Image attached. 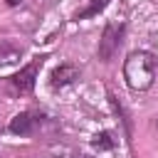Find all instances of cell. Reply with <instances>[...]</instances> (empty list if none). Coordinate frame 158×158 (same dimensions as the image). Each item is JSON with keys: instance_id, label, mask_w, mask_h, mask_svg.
I'll return each mask as SVG.
<instances>
[{"instance_id": "cell-1", "label": "cell", "mask_w": 158, "mask_h": 158, "mask_svg": "<svg viewBox=\"0 0 158 158\" xmlns=\"http://www.w3.org/2000/svg\"><path fill=\"white\" fill-rule=\"evenodd\" d=\"M158 74V59L156 54L146 52V49H136L126 57L123 62V79L128 84V89L133 91H146L153 86Z\"/></svg>"}, {"instance_id": "cell-9", "label": "cell", "mask_w": 158, "mask_h": 158, "mask_svg": "<svg viewBox=\"0 0 158 158\" xmlns=\"http://www.w3.org/2000/svg\"><path fill=\"white\" fill-rule=\"evenodd\" d=\"M109 104H111V109H114V111L118 114V118L123 121V126H126V133L131 136V118H128V114L123 111V106H121V101H118V99H116V96H114L111 91H109Z\"/></svg>"}, {"instance_id": "cell-3", "label": "cell", "mask_w": 158, "mask_h": 158, "mask_svg": "<svg viewBox=\"0 0 158 158\" xmlns=\"http://www.w3.org/2000/svg\"><path fill=\"white\" fill-rule=\"evenodd\" d=\"M44 59H47V54H40V57H35L30 64H25L20 72H15V74L7 79V84H10L12 94H30V91L35 89L37 74H40V69H42Z\"/></svg>"}, {"instance_id": "cell-2", "label": "cell", "mask_w": 158, "mask_h": 158, "mask_svg": "<svg viewBox=\"0 0 158 158\" xmlns=\"http://www.w3.org/2000/svg\"><path fill=\"white\" fill-rule=\"evenodd\" d=\"M123 37H126V22H109L104 27V32H101V40H99V47H96V57L104 64H109L118 54V49L123 44Z\"/></svg>"}, {"instance_id": "cell-5", "label": "cell", "mask_w": 158, "mask_h": 158, "mask_svg": "<svg viewBox=\"0 0 158 158\" xmlns=\"http://www.w3.org/2000/svg\"><path fill=\"white\" fill-rule=\"evenodd\" d=\"M79 67L77 64H69V62H64V64H59V67H54L52 69V74H49V86L52 89H62V86H67V84H72V81H77L79 79Z\"/></svg>"}, {"instance_id": "cell-8", "label": "cell", "mask_w": 158, "mask_h": 158, "mask_svg": "<svg viewBox=\"0 0 158 158\" xmlns=\"http://www.w3.org/2000/svg\"><path fill=\"white\" fill-rule=\"evenodd\" d=\"M91 146H94L96 151H111V148L116 146V141H114L111 131H99V133L91 136Z\"/></svg>"}, {"instance_id": "cell-7", "label": "cell", "mask_w": 158, "mask_h": 158, "mask_svg": "<svg viewBox=\"0 0 158 158\" xmlns=\"http://www.w3.org/2000/svg\"><path fill=\"white\" fill-rule=\"evenodd\" d=\"M109 2H111V0H89L84 10L74 12V20H89V17H96L99 12H104V10L109 7Z\"/></svg>"}, {"instance_id": "cell-10", "label": "cell", "mask_w": 158, "mask_h": 158, "mask_svg": "<svg viewBox=\"0 0 158 158\" xmlns=\"http://www.w3.org/2000/svg\"><path fill=\"white\" fill-rule=\"evenodd\" d=\"M20 2H22V0H5V5H7V7H17Z\"/></svg>"}, {"instance_id": "cell-4", "label": "cell", "mask_w": 158, "mask_h": 158, "mask_svg": "<svg viewBox=\"0 0 158 158\" xmlns=\"http://www.w3.org/2000/svg\"><path fill=\"white\" fill-rule=\"evenodd\" d=\"M42 114H37V111H20L17 116H12L10 118V133H15V136H30V133H35V128L42 123Z\"/></svg>"}, {"instance_id": "cell-6", "label": "cell", "mask_w": 158, "mask_h": 158, "mask_svg": "<svg viewBox=\"0 0 158 158\" xmlns=\"http://www.w3.org/2000/svg\"><path fill=\"white\" fill-rule=\"evenodd\" d=\"M22 57V47L12 40H0V64H12Z\"/></svg>"}]
</instances>
